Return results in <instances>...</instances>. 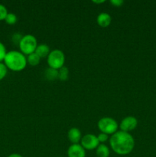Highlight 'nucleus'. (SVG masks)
<instances>
[{
    "mask_svg": "<svg viewBox=\"0 0 156 157\" xmlns=\"http://www.w3.org/2000/svg\"><path fill=\"white\" fill-rule=\"evenodd\" d=\"M110 145L113 152L120 156L131 153L135 147V140L129 133L117 131L110 138Z\"/></svg>",
    "mask_w": 156,
    "mask_h": 157,
    "instance_id": "f257e3e1",
    "label": "nucleus"
},
{
    "mask_svg": "<svg viewBox=\"0 0 156 157\" xmlns=\"http://www.w3.org/2000/svg\"><path fill=\"white\" fill-rule=\"evenodd\" d=\"M3 63L8 70L18 72L24 70L27 66V58L24 55L18 51H10L6 54Z\"/></svg>",
    "mask_w": 156,
    "mask_h": 157,
    "instance_id": "f03ea898",
    "label": "nucleus"
},
{
    "mask_svg": "<svg viewBox=\"0 0 156 157\" xmlns=\"http://www.w3.org/2000/svg\"><path fill=\"white\" fill-rule=\"evenodd\" d=\"M38 41L36 38L32 35H23L21 41H20L18 47L20 52L24 55H29L34 53L38 47Z\"/></svg>",
    "mask_w": 156,
    "mask_h": 157,
    "instance_id": "7ed1b4c3",
    "label": "nucleus"
},
{
    "mask_svg": "<svg viewBox=\"0 0 156 157\" xmlns=\"http://www.w3.org/2000/svg\"><path fill=\"white\" fill-rule=\"evenodd\" d=\"M97 127L101 133H106L107 135H113L118 131L119 124L117 121L110 117H102L98 121Z\"/></svg>",
    "mask_w": 156,
    "mask_h": 157,
    "instance_id": "20e7f679",
    "label": "nucleus"
},
{
    "mask_svg": "<svg viewBox=\"0 0 156 157\" xmlns=\"http://www.w3.org/2000/svg\"><path fill=\"white\" fill-rule=\"evenodd\" d=\"M47 61L49 67H51L55 70H59L64 66L65 55L64 52L60 49H54L50 51V54L47 56Z\"/></svg>",
    "mask_w": 156,
    "mask_h": 157,
    "instance_id": "39448f33",
    "label": "nucleus"
},
{
    "mask_svg": "<svg viewBox=\"0 0 156 157\" xmlns=\"http://www.w3.org/2000/svg\"><path fill=\"white\" fill-rule=\"evenodd\" d=\"M99 142L96 135L88 133L82 136L80 140V145L84 147V150H96L99 145Z\"/></svg>",
    "mask_w": 156,
    "mask_h": 157,
    "instance_id": "423d86ee",
    "label": "nucleus"
},
{
    "mask_svg": "<svg viewBox=\"0 0 156 157\" xmlns=\"http://www.w3.org/2000/svg\"><path fill=\"white\" fill-rule=\"evenodd\" d=\"M138 126V120L135 117L128 116L125 117L119 125L121 131L129 133L130 131H132L137 127Z\"/></svg>",
    "mask_w": 156,
    "mask_h": 157,
    "instance_id": "0eeeda50",
    "label": "nucleus"
},
{
    "mask_svg": "<svg viewBox=\"0 0 156 157\" xmlns=\"http://www.w3.org/2000/svg\"><path fill=\"white\" fill-rule=\"evenodd\" d=\"M68 157H86V150L80 144H71L67 150Z\"/></svg>",
    "mask_w": 156,
    "mask_h": 157,
    "instance_id": "6e6552de",
    "label": "nucleus"
},
{
    "mask_svg": "<svg viewBox=\"0 0 156 157\" xmlns=\"http://www.w3.org/2000/svg\"><path fill=\"white\" fill-rule=\"evenodd\" d=\"M67 137L72 144H78L82 139V134L79 129L76 127H72L68 130Z\"/></svg>",
    "mask_w": 156,
    "mask_h": 157,
    "instance_id": "1a4fd4ad",
    "label": "nucleus"
},
{
    "mask_svg": "<svg viewBox=\"0 0 156 157\" xmlns=\"http://www.w3.org/2000/svg\"><path fill=\"white\" fill-rule=\"evenodd\" d=\"M112 21V18L110 14L106 12H101L96 18V22L99 26L102 28H106L110 25Z\"/></svg>",
    "mask_w": 156,
    "mask_h": 157,
    "instance_id": "9d476101",
    "label": "nucleus"
},
{
    "mask_svg": "<svg viewBox=\"0 0 156 157\" xmlns=\"http://www.w3.org/2000/svg\"><path fill=\"white\" fill-rule=\"evenodd\" d=\"M35 52L41 58H47V56H48L49 54H50V50L48 45H47V44H38Z\"/></svg>",
    "mask_w": 156,
    "mask_h": 157,
    "instance_id": "9b49d317",
    "label": "nucleus"
},
{
    "mask_svg": "<svg viewBox=\"0 0 156 157\" xmlns=\"http://www.w3.org/2000/svg\"><path fill=\"white\" fill-rule=\"evenodd\" d=\"M96 154L97 157H109L110 154V149L106 144H99L96 149Z\"/></svg>",
    "mask_w": 156,
    "mask_h": 157,
    "instance_id": "f8f14e48",
    "label": "nucleus"
},
{
    "mask_svg": "<svg viewBox=\"0 0 156 157\" xmlns=\"http://www.w3.org/2000/svg\"><path fill=\"white\" fill-rule=\"evenodd\" d=\"M44 78L48 81H55L58 79V70L48 67L44 71Z\"/></svg>",
    "mask_w": 156,
    "mask_h": 157,
    "instance_id": "ddd939ff",
    "label": "nucleus"
},
{
    "mask_svg": "<svg viewBox=\"0 0 156 157\" xmlns=\"http://www.w3.org/2000/svg\"><path fill=\"white\" fill-rule=\"evenodd\" d=\"M26 58H27V63L28 64H30L31 66L38 65L40 63V61H41V59L35 52L28 55V56L26 57Z\"/></svg>",
    "mask_w": 156,
    "mask_h": 157,
    "instance_id": "4468645a",
    "label": "nucleus"
},
{
    "mask_svg": "<svg viewBox=\"0 0 156 157\" xmlns=\"http://www.w3.org/2000/svg\"><path fill=\"white\" fill-rule=\"evenodd\" d=\"M69 78V70L67 67L64 66L58 70V79L61 81H66Z\"/></svg>",
    "mask_w": 156,
    "mask_h": 157,
    "instance_id": "2eb2a0df",
    "label": "nucleus"
},
{
    "mask_svg": "<svg viewBox=\"0 0 156 157\" xmlns=\"http://www.w3.org/2000/svg\"><path fill=\"white\" fill-rule=\"evenodd\" d=\"M17 20H18V18H17L16 15L14 13H12V12H9L8 15H6V18H5V21L8 25H15L17 22Z\"/></svg>",
    "mask_w": 156,
    "mask_h": 157,
    "instance_id": "dca6fc26",
    "label": "nucleus"
},
{
    "mask_svg": "<svg viewBox=\"0 0 156 157\" xmlns=\"http://www.w3.org/2000/svg\"><path fill=\"white\" fill-rule=\"evenodd\" d=\"M8 74V68L3 62H0V81L4 79Z\"/></svg>",
    "mask_w": 156,
    "mask_h": 157,
    "instance_id": "f3484780",
    "label": "nucleus"
},
{
    "mask_svg": "<svg viewBox=\"0 0 156 157\" xmlns=\"http://www.w3.org/2000/svg\"><path fill=\"white\" fill-rule=\"evenodd\" d=\"M8 13L9 12L6 6L2 4H0V21H5V18Z\"/></svg>",
    "mask_w": 156,
    "mask_h": 157,
    "instance_id": "a211bd4d",
    "label": "nucleus"
},
{
    "mask_svg": "<svg viewBox=\"0 0 156 157\" xmlns=\"http://www.w3.org/2000/svg\"><path fill=\"white\" fill-rule=\"evenodd\" d=\"M6 54H7V51H6V46L2 42L0 41V62H2L4 61Z\"/></svg>",
    "mask_w": 156,
    "mask_h": 157,
    "instance_id": "6ab92c4d",
    "label": "nucleus"
},
{
    "mask_svg": "<svg viewBox=\"0 0 156 157\" xmlns=\"http://www.w3.org/2000/svg\"><path fill=\"white\" fill-rule=\"evenodd\" d=\"M97 138L99 144H104L109 140V135L106 134V133H100L97 136Z\"/></svg>",
    "mask_w": 156,
    "mask_h": 157,
    "instance_id": "aec40b11",
    "label": "nucleus"
},
{
    "mask_svg": "<svg viewBox=\"0 0 156 157\" xmlns=\"http://www.w3.org/2000/svg\"><path fill=\"white\" fill-rule=\"evenodd\" d=\"M22 37H23V35H21V34H19V33L14 34L13 36H12V41H13L15 44H19L21 38H22Z\"/></svg>",
    "mask_w": 156,
    "mask_h": 157,
    "instance_id": "412c9836",
    "label": "nucleus"
},
{
    "mask_svg": "<svg viewBox=\"0 0 156 157\" xmlns=\"http://www.w3.org/2000/svg\"><path fill=\"white\" fill-rule=\"evenodd\" d=\"M110 3L113 5V6H116V7H120L123 5L124 1L123 0H111Z\"/></svg>",
    "mask_w": 156,
    "mask_h": 157,
    "instance_id": "4be33fe9",
    "label": "nucleus"
},
{
    "mask_svg": "<svg viewBox=\"0 0 156 157\" xmlns=\"http://www.w3.org/2000/svg\"><path fill=\"white\" fill-rule=\"evenodd\" d=\"M8 157H23L21 155L18 154V153H12V154L9 155Z\"/></svg>",
    "mask_w": 156,
    "mask_h": 157,
    "instance_id": "5701e85b",
    "label": "nucleus"
},
{
    "mask_svg": "<svg viewBox=\"0 0 156 157\" xmlns=\"http://www.w3.org/2000/svg\"><path fill=\"white\" fill-rule=\"evenodd\" d=\"M93 3H96V4H99V3H103L105 2V1H93Z\"/></svg>",
    "mask_w": 156,
    "mask_h": 157,
    "instance_id": "b1692460",
    "label": "nucleus"
}]
</instances>
